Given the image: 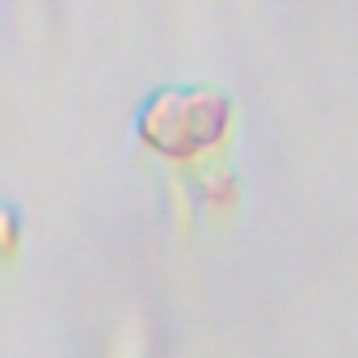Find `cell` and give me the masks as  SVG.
Wrapping results in <instances>:
<instances>
[{"label":"cell","mask_w":358,"mask_h":358,"mask_svg":"<svg viewBox=\"0 0 358 358\" xmlns=\"http://www.w3.org/2000/svg\"><path fill=\"white\" fill-rule=\"evenodd\" d=\"M131 131L143 156L190 173L228 152L236 135V101L211 85H164L143 97Z\"/></svg>","instance_id":"6da1fadb"},{"label":"cell","mask_w":358,"mask_h":358,"mask_svg":"<svg viewBox=\"0 0 358 358\" xmlns=\"http://www.w3.org/2000/svg\"><path fill=\"white\" fill-rule=\"evenodd\" d=\"M22 241H26L22 215H17L13 207L0 203V262H13V257H17V249H22Z\"/></svg>","instance_id":"3957f363"},{"label":"cell","mask_w":358,"mask_h":358,"mask_svg":"<svg viewBox=\"0 0 358 358\" xmlns=\"http://www.w3.org/2000/svg\"><path fill=\"white\" fill-rule=\"evenodd\" d=\"M186 194L207 211V215H228L241 203V177L224 160H207L186 173Z\"/></svg>","instance_id":"7a4b0ae2"}]
</instances>
